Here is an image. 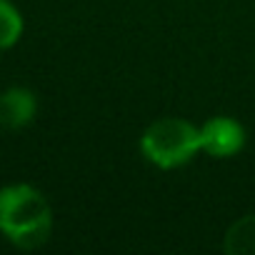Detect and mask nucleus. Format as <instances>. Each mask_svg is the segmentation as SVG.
Segmentation results:
<instances>
[{"label":"nucleus","instance_id":"obj_6","mask_svg":"<svg viewBox=\"0 0 255 255\" xmlns=\"http://www.w3.org/2000/svg\"><path fill=\"white\" fill-rule=\"evenodd\" d=\"M23 15L10 0H0V50L13 48L23 38Z\"/></svg>","mask_w":255,"mask_h":255},{"label":"nucleus","instance_id":"obj_3","mask_svg":"<svg viewBox=\"0 0 255 255\" xmlns=\"http://www.w3.org/2000/svg\"><path fill=\"white\" fill-rule=\"evenodd\" d=\"M203 153L213 158H230L245 148V128L228 115H215L200 125Z\"/></svg>","mask_w":255,"mask_h":255},{"label":"nucleus","instance_id":"obj_4","mask_svg":"<svg viewBox=\"0 0 255 255\" xmlns=\"http://www.w3.org/2000/svg\"><path fill=\"white\" fill-rule=\"evenodd\" d=\"M38 115V98L30 88L13 85L0 93V128L3 130H20L30 125Z\"/></svg>","mask_w":255,"mask_h":255},{"label":"nucleus","instance_id":"obj_2","mask_svg":"<svg viewBox=\"0 0 255 255\" xmlns=\"http://www.w3.org/2000/svg\"><path fill=\"white\" fill-rule=\"evenodd\" d=\"M140 150L155 168H180L203 150L200 128L185 118H160L145 128Z\"/></svg>","mask_w":255,"mask_h":255},{"label":"nucleus","instance_id":"obj_1","mask_svg":"<svg viewBox=\"0 0 255 255\" xmlns=\"http://www.w3.org/2000/svg\"><path fill=\"white\" fill-rule=\"evenodd\" d=\"M0 233L20 250L45 245L53 233V208L48 198L28 183L0 188Z\"/></svg>","mask_w":255,"mask_h":255},{"label":"nucleus","instance_id":"obj_5","mask_svg":"<svg viewBox=\"0 0 255 255\" xmlns=\"http://www.w3.org/2000/svg\"><path fill=\"white\" fill-rule=\"evenodd\" d=\"M223 250L228 255H255V213L238 218L228 228Z\"/></svg>","mask_w":255,"mask_h":255}]
</instances>
